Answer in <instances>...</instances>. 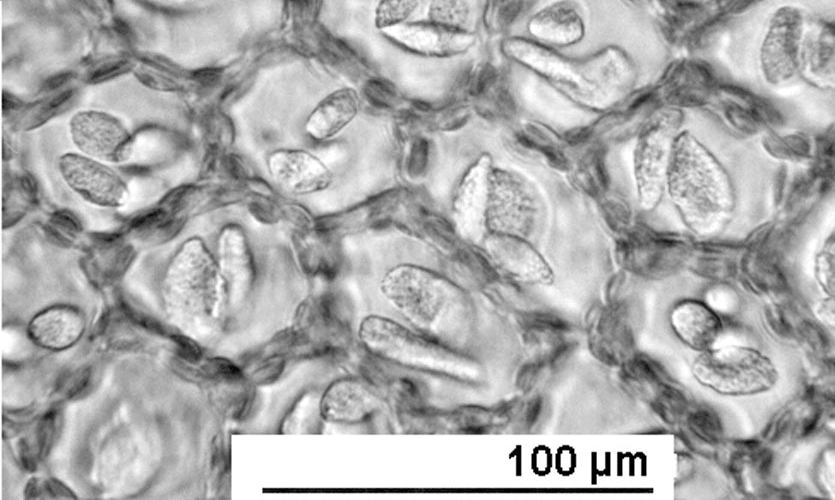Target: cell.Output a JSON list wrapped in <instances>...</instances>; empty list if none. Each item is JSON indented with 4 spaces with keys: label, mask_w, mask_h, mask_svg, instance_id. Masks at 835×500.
<instances>
[{
    "label": "cell",
    "mask_w": 835,
    "mask_h": 500,
    "mask_svg": "<svg viewBox=\"0 0 835 500\" xmlns=\"http://www.w3.org/2000/svg\"><path fill=\"white\" fill-rule=\"evenodd\" d=\"M527 359L525 363L543 373L572 350L573 329L565 320L548 314H529L520 320Z\"/></svg>",
    "instance_id": "2e32d148"
},
{
    "label": "cell",
    "mask_w": 835,
    "mask_h": 500,
    "mask_svg": "<svg viewBox=\"0 0 835 500\" xmlns=\"http://www.w3.org/2000/svg\"><path fill=\"white\" fill-rule=\"evenodd\" d=\"M682 123V112L666 107L653 112L640 129L633 171L639 205L646 211L655 209L665 193L672 151Z\"/></svg>",
    "instance_id": "52a82bcc"
},
{
    "label": "cell",
    "mask_w": 835,
    "mask_h": 500,
    "mask_svg": "<svg viewBox=\"0 0 835 500\" xmlns=\"http://www.w3.org/2000/svg\"><path fill=\"white\" fill-rule=\"evenodd\" d=\"M547 207L538 187L525 175L493 166L486 210L487 233L535 241L543 234Z\"/></svg>",
    "instance_id": "277c9868"
},
{
    "label": "cell",
    "mask_w": 835,
    "mask_h": 500,
    "mask_svg": "<svg viewBox=\"0 0 835 500\" xmlns=\"http://www.w3.org/2000/svg\"><path fill=\"white\" fill-rule=\"evenodd\" d=\"M665 192L689 230L721 232L730 222L735 193L722 164L693 134L681 131L670 160Z\"/></svg>",
    "instance_id": "7a4b0ae2"
},
{
    "label": "cell",
    "mask_w": 835,
    "mask_h": 500,
    "mask_svg": "<svg viewBox=\"0 0 835 500\" xmlns=\"http://www.w3.org/2000/svg\"><path fill=\"white\" fill-rule=\"evenodd\" d=\"M266 164L273 181L293 195L322 192L333 180L330 168L318 156L303 149H277L268 156Z\"/></svg>",
    "instance_id": "9a60e30c"
},
{
    "label": "cell",
    "mask_w": 835,
    "mask_h": 500,
    "mask_svg": "<svg viewBox=\"0 0 835 500\" xmlns=\"http://www.w3.org/2000/svg\"><path fill=\"white\" fill-rule=\"evenodd\" d=\"M472 17V0H429L428 20L469 30Z\"/></svg>",
    "instance_id": "f1b7e54d"
},
{
    "label": "cell",
    "mask_w": 835,
    "mask_h": 500,
    "mask_svg": "<svg viewBox=\"0 0 835 500\" xmlns=\"http://www.w3.org/2000/svg\"><path fill=\"white\" fill-rule=\"evenodd\" d=\"M720 446L719 458L736 488L746 496L766 491L773 454L760 440H735Z\"/></svg>",
    "instance_id": "d6986e66"
},
{
    "label": "cell",
    "mask_w": 835,
    "mask_h": 500,
    "mask_svg": "<svg viewBox=\"0 0 835 500\" xmlns=\"http://www.w3.org/2000/svg\"><path fill=\"white\" fill-rule=\"evenodd\" d=\"M704 302L719 315L730 314L738 306V295L731 287L720 284L706 292Z\"/></svg>",
    "instance_id": "1f68e13d"
},
{
    "label": "cell",
    "mask_w": 835,
    "mask_h": 500,
    "mask_svg": "<svg viewBox=\"0 0 835 500\" xmlns=\"http://www.w3.org/2000/svg\"><path fill=\"white\" fill-rule=\"evenodd\" d=\"M669 323L679 340L698 352L714 347L723 331L721 316L696 299L676 303L670 310Z\"/></svg>",
    "instance_id": "ffe728a7"
},
{
    "label": "cell",
    "mask_w": 835,
    "mask_h": 500,
    "mask_svg": "<svg viewBox=\"0 0 835 500\" xmlns=\"http://www.w3.org/2000/svg\"><path fill=\"white\" fill-rule=\"evenodd\" d=\"M380 292L403 324L427 337L466 350L475 326L465 291L442 274L417 264L397 265L383 276Z\"/></svg>",
    "instance_id": "6da1fadb"
},
{
    "label": "cell",
    "mask_w": 835,
    "mask_h": 500,
    "mask_svg": "<svg viewBox=\"0 0 835 500\" xmlns=\"http://www.w3.org/2000/svg\"><path fill=\"white\" fill-rule=\"evenodd\" d=\"M619 368L626 389L644 401L648 400L661 383L670 379L656 360L637 352Z\"/></svg>",
    "instance_id": "484cf974"
},
{
    "label": "cell",
    "mask_w": 835,
    "mask_h": 500,
    "mask_svg": "<svg viewBox=\"0 0 835 500\" xmlns=\"http://www.w3.org/2000/svg\"><path fill=\"white\" fill-rule=\"evenodd\" d=\"M363 348L376 360L439 380L479 385L482 363L466 350L441 343L382 315L364 317L357 330Z\"/></svg>",
    "instance_id": "3957f363"
},
{
    "label": "cell",
    "mask_w": 835,
    "mask_h": 500,
    "mask_svg": "<svg viewBox=\"0 0 835 500\" xmlns=\"http://www.w3.org/2000/svg\"><path fill=\"white\" fill-rule=\"evenodd\" d=\"M381 404L380 396L370 384L358 378L342 377L324 390L319 414L331 424H361L375 416Z\"/></svg>",
    "instance_id": "e0dca14e"
},
{
    "label": "cell",
    "mask_w": 835,
    "mask_h": 500,
    "mask_svg": "<svg viewBox=\"0 0 835 500\" xmlns=\"http://www.w3.org/2000/svg\"><path fill=\"white\" fill-rule=\"evenodd\" d=\"M380 31L396 45L413 53L430 57L460 54L473 43L470 30L453 28L428 19L409 20Z\"/></svg>",
    "instance_id": "5bb4252c"
},
{
    "label": "cell",
    "mask_w": 835,
    "mask_h": 500,
    "mask_svg": "<svg viewBox=\"0 0 835 500\" xmlns=\"http://www.w3.org/2000/svg\"><path fill=\"white\" fill-rule=\"evenodd\" d=\"M815 278L823 290L830 297L834 296V234L825 239L814 261Z\"/></svg>",
    "instance_id": "4dcf8cb0"
},
{
    "label": "cell",
    "mask_w": 835,
    "mask_h": 500,
    "mask_svg": "<svg viewBox=\"0 0 835 500\" xmlns=\"http://www.w3.org/2000/svg\"><path fill=\"white\" fill-rule=\"evenodd\" d=\"M692 374L702 386L726 396H748L770 390L778 380L776 366L760 351L726 345L700 352Z\"/></svg>",
    "instance_id": "5b68a950"
},
{
    "label": "cell",
    "mask_w": 835,
    "mask_h": 500,
    "mask_svg": "<svg viewBox=\"0 0 835 500\" xmlns=\"http://www.w3.org/2000/svg\"><path fill=\"white\" fill-rule=\"evenodd\" d=\"M423 0H379L374 10L375 26L384 28L409 21Z\"/></svg>",
    "instance_id": "f546056e"
},
{
    "label": "cell",
    "mask_w": 835,
    "mask_h": 500,
    "mask_svg": "<svg viewBox=\"0 0 835 500\" xmlns=\"http://www.w3.org/2000/svg\"><path fill=\"white\" fill-rule=\"evenodd\" d=\"M360 98L351 87L338 88L322 98L308 115L304 128L314 140L325 141L344 130L357 116Z\"/></svg>",
    "instance_id": "cb8c5ba5"
},
{
    "label": "cell",
    "mask_w": 835,
    "mask_h": 500,
    "mask_svg": "<svg viewBox=\"0 0 835 500\" xmlns=\"http://www.w3.org/2000/svg\"><path fill=\"white\" fill-rule=\"evenodd\" d=\"M678 466H677V481H684L688 479L694 471V462L692 458L686 454L681 453L678 455Z\"/></svg>",
    "instance_id": "836d02e7"
},
{
    "label": "cell",
    "mask_w": 835,
    "mask_h": 500,
    "mask_svg": "<svg viewBox=\"0 0 835 500\" xmlns=\"http://www.w3.org/2000/svg\"><path fill=\"white\" fill-rule=\"evenodd\" d=\"M652 410L669 425H675L684 419L690 402L671 379L661 383L646 401Z\"/></svg>",
    "instance_id": "4316f807"
},
{
    "label": "cell",
    "mask_w": 835,
    "mask_h": 500,
    "mask_svg": "<svg viewBox=\"0 0 835 500\" xmlns=\"http://www.w3.org/2000/svg\"><path fill=\"white\" fill-rule=\"evenodd\" d=\"M815 314L825 326H834V298L827 296L815 305Z\"/></svg>",
    "instance_id": "d6a6232c"
},
{
    "label": "cell",
    "mask_w": 835,
    "mask_h": 500,
    "mask_svg": "<svg viewBox=\"0 0 835 500\" xmlns=\"http://www.w3.org/2000/svg\"><path fill=\"white\" fill-rule=\"evenodd\" d=\"M57 167L65 185L91 205L121 208L129 200L127 183L106 162L76 151L61 155Z\"/></svg>",
    "instance_id": "30bf717a"
},
{
    "label": "cell",
    "mask_w": 835,
    "mask_h": 500,
    "mask_svg": "<svg viewBox=\"0 0 835 500\" xmlns=\"http://www.w3.org/2000/svg\"><path fill=\"white\" fill-rule=\"evenodd\" d=\"M293 354L319 358L343 352L352 338L347 311L326 300H306L289 329Z\"/></svg>",
    "instance_id": "ba28073f"
},
{
    "label": "cell",
    "mask_w": 835,
    "mask_h": 500,
    "mask_svg": "<svg viewBox=\"0 0 835 500\" xmlns=\"http://www.w3.org/2000/svg\"><path fill=\"white\" fill-rule=\"evenodd\" d=\"M800 75L820 87L834 85V28L824 20H807L801 49Z\"/></svg>",
    "instance_id": "603a6c76"
},
{
    "label": "cell",
    "mask_w": 835,
    "mask_h": 500,
    "mask_svg": "<svg viewBox=\"0 0 835 500\" xmlns=\"http://www.w3.org/2000/svg\"><path fill=\"white\" fill-rule=\"evenodd\" d=\"M493 166L488 153L480 155L458 181L451 202L456 231L462 238L476 243L482 242L487 234L486 210Z\"/></svg>",
    "instance_id": "7c38bea8"
},
{
    "label": "cell",
    "mask_w": 835,
    "mask_h": 500,
    "mask_svg": "<svg viewBox=\"0 0 835 500\" xmlns=\"http://www.w3.org/2000/svg\"><path fill=\"white\" fill-rule=\"evenodd\" d=\"M85 321L73 307L60 305L37 314L29 324V335L37 344L49 349H64L83 334Z\"/></svg>",
    "instance_id": "d4e9b609"
},
{
    "label": "cell",
    "mask_w": 835,
    "mask_h": 500,
    "mask_svg": "<svg viewBox=\"0 0 835 500\" xmlns=\"http://www.w3.org/2000/svg\"><path fill=\"white\" fill-rule=\"evenodd\" d=\"M164 293L173 307L205 312L227 294L217 259L202 239L192 237L175 252L165 272Z\"/></svg>",
    "instance_id": "8992f818"
},
{
    "label": "cell",
    "mask_w": 835,
    "mask_h": 500,
    "mask_svg": "<svg viewBox=\"0 0 835 500\" xmlns=\"http://www.w3.org/2000/svg\"><path fill=\"white\" fill-rule=\"evenodd\" d=\"M807 20L800 8L791 5L778 8L771 16L759 52L761 71L769 84L783 85L800 75Z\"/></svg>",
    "instance_id": "9c48e42d"
},
{
    "label": "cell",
    "mask_w": 835,
    "mask_h": 500,
    "mask_svg": "<svg viewBox=\"0 0 835 500\" xmlns=\"http://www.w3.org/2000/svg\"><path fill=\"white\" fill-rule=\"evenodd\" d=\"M218 266L228 297L244 298L254 279V262L244 231L236 225L224 228L219 240Z\"/></svg>",
    "instance_id": "7402d4cb"
},
{
    "label": "cell",
    "mask_w": 835,
    "mask_h": 500,
    "mask_svg": "<svg viewBox=\"0 0 835 500\" xmlns=\"http://www.w3.org/2000/svg\"><path fill=\"white\" fill-rule=\"evenodd\" d=\"M482 244L493 264L512 280L544 286L554 282V271L534 242L509 234L487 233Z\"/></svg>",
    "instance_id": "4fadbf2b"
},
{
    "label": "cell",
    "mask_w": 835,
    "mask_h": 500,
    "mask_svg": "<svg viewBox=\"0 0 835 500\" xmlns=\"http://www.w3.org/2000/svg\"><path fill=\"white\" fill-rule=\"evenodd\" d=\"M584 13L575 0H555L542 7L528 21L536 39L555 46H569L585 33Z\"/></svg>",
    "instance_id": "44dd1931"
},
{
    "label": "cell",
    "mask_w": 835,
    "mask_h": 500,
    "mask_svg": "<svg viewBox=\"0 0 835 500\" xmlns=\"http://www.w3.org/2000/svg\"><path fill=\"white\" fill-rule=\"evenodd\" d=\"M589 350L600 362L620 367L635 351V333L631 320L620 309L601 308L586 320Z\"/></svg>",
    "instance_id": "ac0fdd59"
},
{
    "label": "cell",
    "mask_w": 835,
    "mask_h": 500,
    "mask_svg": "<svg viewBox=\"0 0 835 500\" xmlns=\"http://www.w3.org/2000/svg\"><path fill=\"white\" fill-rule=\"evenodd\" d=\"M77 152L110 165L128 161L134 152V139L116 116L100 110L76 112L68 125Z\"/></svg>",
    "instance_id": "8fae6325"
},
{
    "label": "cell",
    "mask_w": 835,
    "mask_h": 500,
    "mask_svg": "<svg viewBox=\"0 0 835 500\" xmlns=\"http://www.w3.org/2000/svg\"><path fill=\"white\" fill-rule=\"evenodd\" d=\"M688 431L701 442L718 446L723 440L722 421L717 413L706 405H690L684 419Z\"/></svg>",
    "instance_id": "83f0119b"
}]
</instances>
